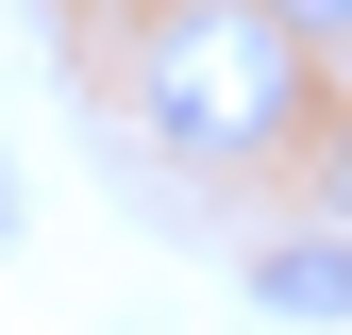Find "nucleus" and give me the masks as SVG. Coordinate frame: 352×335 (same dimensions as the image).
Masks as SVG:
<instances>
[{
  "label": "nucleus",
  "mask_w": 352,
  "mask_h": 335,
  "mask_svg": "<svg viewBox=\"0 0 352 335\" xmlns=\"http://www.w3.org/2000/svg\"><path fill=\"white\" fill-rule=\"evenodd\" d=\"M135 117L185 168H269V151H302V117H319V51L269 34V0H168L151 51H135Z\"/></svg>",
  "instance_id": "f257e3e1"
},
{
  "label": "nucleus",
  "mask_w": 352,
  "mask_h": 335,
  "mask_svg": "<svg viewBox=\"0 0 352 335\" xmlns=\"http://www.w3.org/2000/svg\"><path fill=\"white\" fill-rule=\"evenodd\" d=\"M269 34H302L319 67H352V0H269Z\"/></svg>",
  "instance_id": "7ed1b4c3"
},
{
  "label": "nucleus",
  "mask_w": 352,
  "mask_h": 335,
  "mask_svg": "<svg viewBox=\"0 0 352 335\" xmlns=\"http://www.w3.org/2000/svg\"><path fill=\"white\" fill-rule=\"evenodd\" d=\"M252 302L269 319H352V235H285L269 268H252Z\"/></svg>",
  "instance_id": "f03ea898"
},
{
  "label": "nucleus",
  "mask_w": 352,
  "mask_h": 335,
  "mask_svg": "<svg viewBox=\"0 0 352 335\" xmlns=\"http://www.w3.org/2000/svg\"><path fill=\"white\" fill-rule=\"evenodd\" d=\"M319 185H336V235H352V117H336V168H319Z\"/></svg>",
  "instance_id": "20e7f679"
}]
</instances>
